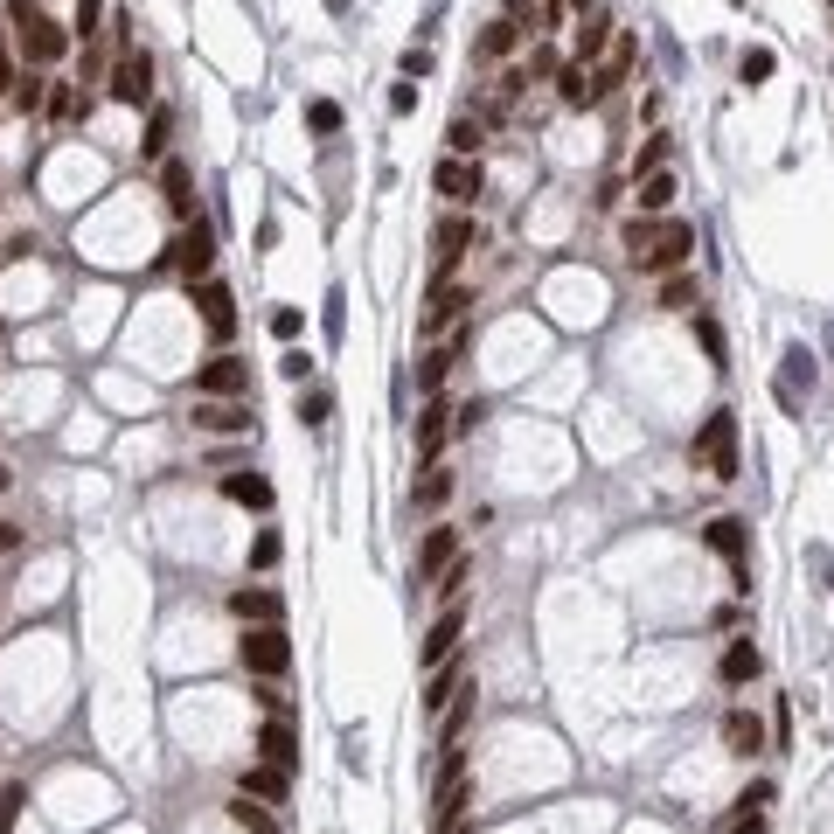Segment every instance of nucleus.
Segmentation results:
<instances>
[{
    "mask_svg": "<svg viewBox=\"0 0 834 834\" xmlns=\"http://www.w3.org/2000/svg\"><path fill=\"white\" fill-rule=\"evenodd\" d=\"M0 487H7V466H0Z\"/></svg>",
    "mask_w": 834,
    "mask_h": 834,
    "instance_id": "bf43d9fd",
    "label": "nucleus"
},
{
    "mask_svg": "<svg viewBox=\"0 0 834 834\" xmlns=\"http://www.w3.org/2000/svg\"><path fill=\"white\" fill-rule=\"evenodd\" d=\"M445 834H473V828H466V821H452V828H445Z\"/></svg>",
    "mask_w": 834,
    "mask_h": 834,
    "instance_id": "13d9d810",
    "label": "nucleus"
},
{
    "mask_svg": "<svg viewBox=\"0 0 834 834\" xmlns=\"http://www.w3.org/2000/svg\"><path fill=\"white\" fill-rule=\"evenodd\" d=\"M21 807H28V793H21V786H7V793H0V834H14Z\"/></svg>",
    "mask_w": 834,
    "mask_h": 834,
    "instance_id": "79ce46f5",
    "label": "nucleus"
},
{
    "mask_svg": "<svg viewBox=\"0 0 834 834\" xmlns=\"http://www.w3.org/2000/svg\"><path fill=\"white\" fill-rule=\"evenodd\" d=\"M452 556H459V529H431V536H424V550H417V584H431Z\"/></svg>",
    "mask_w": 834,
    "mask_h": 834,
    "instance_id": "aec40b11",
    "label": "nucleus"
},
{
    "mask_svg": "<svg viewBox=\"0 0 834 834\" xmlns=\"http://www.w3.org/2000/svg\"><path fill=\"white\" fill-rule=\"evenodd\" d=\"M98 14H105V0H77V7H70V35L91 42V35H98Z\"/></svg>",
    "mask_w": 834,
    "mask_h": 834,
    "instance_id": "c9c22d12",
    "label": "nucleus"
},
{
    "mask_svg": "<svg viewBox=\"0 0 834 834\" xmlns=\"http://www.w3.org/2000/svg\"><path fill=\"white\" fill-rule=\"evenodd\" d=\"M675 195H682V188H675V174H661V167H654V174H640V216L675 209Z\"/></svg>",
    "mask_w": 834,
    "mask_h": 834,
    "instance_id": "b1692460",
    "label": "nucleus"
},
{
    "mask_svg": "<svg viewBox=\"0 0 834 834\" xmlns=\"http://www.w3.org/2000/svg\"><path fill=\"white\" fill-rule=\"evenodd\" d=\"M452 355H459V341H452V348H431V355L417 362V390H438V383H445V369H452Z\"/></svg>",
    "mask_w": 834,
    "mask_h": 834,
    "instance_id": "72a5a7b5",
    "label": "nucleus"
},
{
    "mask_svg": "<svg viewBox=\"0 0 834 834\" xmlns=\"http://www.w3.org/2000/svg\"><path fill=\"white\" fill-rule=\"evenodd\" d=\"M515 49H522V21H508V14H501V21L480 35V56H487V63H501V56H515Z\"/></svg>",
    "mask_w": 834,
    "mask_h": 834,
    "instance_id": "a878e982",
    "label": "nucleus"
},
{
    "mask_svg": "<svg viewBox=\"0 0 834 834\" xmlns=\"http://www.w3.org/2000/svg\"><path fill=\"white\" fill-rule=\"evenodd\" d=\"M772 70H779V56H772V49H744V63H737V77H744V84H765Z\"/></svg>",
    "mask_w": 834,
    "mask_h": 834,
    "instance_id": "f704fd0d",
    "label": "nucleus"
},
{
    "mask_svg": "<svg viewBox=\"0 0 834 834\" xmlns=\"http://www.w3.org/2000/svg\"><path fill=\"white\" fill-rule=\"evenodd\" d=\"M306 126H313V133H341V105H334V98H313V105H306Z\"/></svg>",
    "mask_w": 834,
    "mask_h": 834,
    "instance_id": "e433bc0d",
    "label": "nucleus"
},
{
    "mask_svg": "<svg viewBox=\"0 0 834 834\" xmlns=\"http://www.w3.org/2000/svg\"><path fill=\"white\" fill-rule=\"evenodd\" d=\"M167 126H174L167 112H153V119H146V139H139V153H146V160H160V153H167Z\"/></svg>",
    "mask_w": 834,
    "mask_h": 834,
    "instance_id": "4c0bfd02",
    "label": "nucleus"
},
{
    "mask_svg": "<svg viewBox=\"0 0 834 834\" xmlns=\"http://www.w3.org/2000/svg\"><path fill=\"white\" fill-rule=\"evenodd\" d=\"M661 306H668V313H689L695 306V272H668L661 278Z\"/></svg>",
    "mask_w": 834,
    "mask_h": 834,
    "instance_id": "473e14b6",
    "label": "nucleus"
},
{
    "mask_svg": "<svg viewBox=\"0 0 834 834\" xmlns=\"http://www.w3.org/2000/svg\"><path fill=\"white\" fill-rule=\"evenodd\" d=\"M466 786H473V772H466V751H445V772H438V828L466 821Z\"/></svg>",
    "mask_w": 834,
    "mask_h": 834,
    "instance_id": "9d476101",
    "label": "nucleus"
},
{
    "mask_svg": "<svg viewBox=\"0 0 834 834\" xmlns=\"http://www.w3.org/2000/svg\"><path fill=\"white\" fill-rule=\"evenodd\" d=\"M70 112H77V91L56 84V91H49V119H70Z\"/></svg>",
    "mask_w": 834,
    "mask_h": 834,
    "instance_id": "09e8293b",
    "label": "nucleus"
},
{
    "mask_svg": "<svg viewBox=\"0 0 834 834\" xmlns=\"http://www.w3.org/2000/svg\"><path fill=\"white\" fill-rule=\"evenodd\" d=\"M278 556H285V543H278L272 529H265V536H258V543H251V563H258V570H272Z\"/></svg>",
    "mask_w": 834,
    "mask_h": 834,
    "instance_id": "a18cd8bd",
    "label": "nucleus"
},
{
    "mask_svg": "<svg viewBox=\"0 0 834 834\" xmlns=\"http://www.w3.org/2000/svg\"><path fill=\"white\" fill-rule=\"evenodd\" d=\"M758 668H765V654H758L751 640H730V647H723V661H716V675H723L730 689H744V682H758Z\"/></svg>",
    "mask_w": 834,
    "mask_h": 834,
    "instance_id": "a211bd4d",
    "label": "nucleus"
},
{
    "mask_svg": "<svg viewBox=\"0 0 834 834\" xmlns=\"http://www.w3.org/2000/svg\"><path fill=\"white\" fill-rule=\"evenodd\" d=\"M695 341L709 348V362H723V327L716 320H695Z\"/></svg>",
    "mask_w": 834,
    "mask_h": 834,
    "instance_id": "49530a36",
    "label": "nucleus"
},
{
    "mask_svg": "<svg viewBox=\"0 0 834 834\" xmlns=\"http://www.w3.org/2000/svg\"><path fill=\"white\" fill-rule=\"evenodd\" d=\"M723 744H730L737 758H751V751H765V723H758L751 709H730V716H723Z\"/></svg>",
    "mask_w": 834,
    "mask_h": 834,
    "instance_id": "412c9836",
    "label": "nucleus"
},
{
    "mask_svg": "<svg viewBox=\"0 0 834 834\" xmlns=\"http://www.w3.org/2000/svg\"><path fill=\"white\" fill-rule=\"evenodd\" d=\"M702 543L716 556H730V570H737V591H751V577H744V550H751V536H744V522L737 515H716L709 529H702Z\"/></svg>",
    "mask_w": 834,
    "mask_h": 834,
    "instance_id": "9b49d317",
    "label": "nucleus"
},
{
    "mask_svg": "<svg viewBox=\"0 0 834 834\" xmlns=\"http://www.w3.org/2000/svg\"><path fill=\"white\" fill-rule=\"evenodd\" d=\"M661 160H668V139H647V146L633 153V181H640V174H654Z\"/></svg>",
    "mask_w": 834,
    "mask_h": 834,
    "instance_id": "a19ab883",
    "label": "nucleus"
},
{
    "mask_svg": "<svg viewBox=\"0 0 834 834\" xmlns=\"http://www.w3.org/2000/svg\"><path fill=\"white\" fill-rule=\"evenodd\" d=\"M188 188H195V181H188V167H181V160H167V209H174V216H195V195H188Z\"/></svg>",
    "mask_w": 834,
    "mask_h": 834,
    "instance_id": "2f4dec72",
    "label": "nucleus"
},
{
    "mask_svg": "<svg viewBox=\"0 0 834 834\" xmlns=\"http://www.w3.org/2000/svg\"><path fill=\"white\" fill-rule=\"evenodd\" d=\"M459 640H466V605H445V612H438V626L417 640V668H445Z\"/></svg>",
    "mask_w": 834,
    "mask_h": 834,
    "instance_id": "6e6552de",
    "label": "nucleus"
},
{
    "mask_svg": "<svg viewBox=\"0 0 834 834\" xmlns=\"http://www.w3.org/2000/svg\"><path fill=\"white\" fill-rule=\"evenodd\" d=\"M737 7H744V0H737Z\"/></svg>",
    "mask_w": 834,
    "mask_h": 834,
    "instance_id": "052dcab7",
    "label": "nucleus"
},
{
    "mask_svg": "<svg viewBox=\"0 0 834 834\" xmlns=\"http://www.w3.org/2000/svg\"><path fill=\"white\" fill-rule=\"evenodd\" d=\"M230 821H237V834H285L265 807H251V793H237V800H230Z\"/></svg>",
    "mask_w": 834,
    "mask_h": 834,
    "instance_id": "c756f323",
    "label": "nucleus"
},
{
    "mask_svg": "<svg viewBox=\"0 0 834 834\" xmlns=\"http://www.w3.org/2000/svg\"><path fill=\"white\" fill-rule=\"evenodd\" d=\"M244 390H251V369L237 355H209L195 369V397H244Z\"/></svg>",
    "mask_w": 834,
    "mask_h": 834,
    "instance_id": "1a4fd4ad",
    "label": "nucleus"
},
{
    "mask_svg": "<svg viewBox=\"0 0 834 834\" xmlns=\"http://www.w3.org/2000/svg\"><path fill=\"white\" fill-rule=\"evenodd\" d=\"M563 7H577V14H591V7H598V0H563Z\"/></svg>",
    "mask_w": 834,
    "mask_h": 834,
    "instance_id": "4d7b16f0",
    "label": "nucleus"
},
{
    "mask_svg": "<svg viewBox=\"0 0 834 834\" xmlns=\"http://www.w3.org/2000/svg\"><path fill=\"white\" fill-rule=\"evenodd\" d=\"M431 70V49H404V77H424Z\"/></svg>",
    "mask_w": 834,
    "mask_h": 834,
    "instance_id": "603ef678",
    "label": "nucleus"
},
{
    "mask_svg": "<svg viewBox=\"0 0 834 834\" xmlns=\"http://www.w3.org/2000/svg\"><path fill=\"white\" fill-rule=\"evenodd\" d=\"M146 98H153V56L126 42L112 63V105H146Z\"/></svg>",
    "mask_w": 834,
    "mask_h": 834,
    "instance_id": "0eeeda50",
    "label": "nucleus"
},
{
    "mask_svg": "<svg viewBox=\"0 0 834 834\" xmlns=\"http://www.w3.org/2000/svg\"><path fill=\"white\" fill-rule=\"evenodd\" d=\"M258 758H265V765H278V772H292V765H299V744H292V723H285V716H272V723L258 730Z\"/></svg>",
    "mask_w": 834,
    "mask_h": 834,
    "instance_id": "6ab92c4d",
    "label": "nucleus"
},
{
    "mask_svg": "<svg viewBox=\"0 0 834 834\" xmlns=\"http://www.w3.org/2000/svg\"><path fill=\"white\" fill-rule=\"evenodd\" d=\"M230 612H237L244 626H278V619H285V598L265 591V584H244V591H230Z\"/></svg>",
    "mask_w": 834,
    "mask_h": 834,
    "instance_id": "ddd939ff",
    "label": "nucleus"
},
{
    "mask_svg": "<svg viewBox=\"0 0 834 834\" xmlns=\"http://www.w3.org/2000/svg\"><path fill=\"white\" fill-rule=\"evenodd\" d=\"M612 35H619V21H612V14H584V28H577V56H570V63H591Z\"/></svg>",
    "mask_w": 834,
    "mask_h": 834,
    "instance_id": "5701e85b",
    "label": "nucleus"
},
{
    "mask_svg": "<svg viewBox=\"0 0 834 834\" xmlns=\"http://www.w3.org/2000/svg\"><path fill=\"white\" fill-rule=\"evenodd\" d=\"M445 417H452L445 404H424V417H417V452H424V459H431V452L445 445V431H452Z\"/></svg>",
    "mask_w": 834,
    "mask_h": 834,
    "instance_id": "7c9ffc66",
    "label": "nucleus"
},
{
    "mask_svg": "<svg viewBox=\"0 0 834 834\" xmlns=\"http://www.w3.org/2000/svg\"><path fill=\"white\" fill-rule=\"evenodd\" d=\"M195 424L202 431H251V404H237V397H195Z\"/></svg>",
    "mask_w": 834,
    "mask_h": 834,
    "instance_id": "2eb2a0df",
    "label": "nucleus"
},
{
    "mask_svg": "<svg viewBox=\"0 0 834 834\" xmlns=\"http://www.w3.org/2000/svg\"><path fill=\"white\" fill-rule=\"evenodd\" d=\"M14 84H21V70H14V56L0 49V91H14Z\"/></svg>",
    "mask_w": 834,
    "mask_h": 834,
    "instance_id": "5fc2aeb1",
    "label": "nucleus"
},
{
    "mask_svg": "<svg viewBox=\"0 0 834 834\" xmlns=\"http://www.w3.org/2000/svg\"><path fill=\"white\" fill-rule=\"evenodd\" d=\"M14 105H21V112H35V105H49V91H42V77H21V84H14Z\"/></svg>",
    "mask_w": 834,
    "mask_h": 834,
    "instance_id": "c03bdc74",
    "label": "nucleus"
},
{
    "mask_svg": "<svg viewBox=\"0 0 834 834\" xmlns=\"http://www.w3.org/2000/svg\"><path fill=\"white\" fill-rule=\"evenodd\" d=\"M195 306H202V327H209V341H230L237 334V299H230V285H195Z\"/></svg>",
    "mask_w": 834,
    "mask_h": 834,
    "instance_id": "f8f14e48",
    "label": "nucleus"
},
{
    "mask_svg": "<svg viewBox=\"0 0 834 834\" xmlns=\"http://www.w3.org/2000/svg\"><path fill=\"white\" fill-rule=\"evenodd\" d=\"M237 661H244L251 675L278 682V675L292 668V647H285V633H278V626H244V640H237Z\"/></svg>",
    "mask_w": 834,
    "mask_h": 834,
    "instance_id": "7ed1b4c3",
    "label": "nucleus"
},
{
    "mask_svg": "<svg viewBox=\"0 0 834 834\" xmlns=\"http://www.w3.org/2000/svg\"><path fill=\"white\" fill-rule=\"evenodd\" d=\"M299 327H306V313H299V306H278V313H272V334H278V341H299Z\"/></svg>",
    "mask_w": 834,
    "mask_h": 834,
    "instance_id": "37998d69",
    "label": "nucleus"
},
{
    "mask_svg": "<svg viewBox=\"0 0 834 834\" xmlns=\"http://www.w3.org/2000/svg\"><path fill=\"white\" fill-rule=\"evenodd\" d=\"M723 834H765V814H758V807H744V814H737Z\"/></svg>",
    "mask_w": 834,
    "mask_h": 834,
    "instance_id": "3c124183",
    "label": "nucleus"
},
{
    "mask_svg": "<svg viewBox=\"0 0 834 834\" xmlns=\"http://www.w3.org/2000/svg\"><path fill=\"white\" fill-rule=\"evenodd\" d=\"M556 98H563L570 112H584V105H598V98H605V84H598V70H591V63H563V70H556Z\"/></svg>",
    "mask_w": 834,
    "mask_h": 834,
    "instance_id": "4468645a",
    "label": "nucleus"
},
{
    "mask_svg": "<svg viewBox=\"0 0 834 834\" xmlns=\"http://www.w3.org/2000/svg\"><path fill=\"white\" fill-rule=\"evenodd\" d=\"M285 786H292V772H278V765H265V758L244 765V793H251V800H285Z\"/></svg>",
    "mask_w": 834,
    "mask_h": 834,
    "instance_id": "4be33fe9",
    "label": "nucleus"
},
{
    "mask_svg": "<svg viewBox=\"0 0 834 834\" xmlns=\"http://www.w3.org/2000/svg\"><path fill=\"white\" fill-rule=\"evenodd\" d=\"M654 237H661V223H654V216H633V223H626V251H633V258H640Z\"/></svg>",
    "mask_w": 834,
    "mask_h": 834,
    "instance_id": "58836bf2",
    "label": "nucleus"
},
{
    "mask_svg": "<svg viewBox=\"0 0 834 834\" xmlns=\"http://www.w3.org/2000/svg\"><path fill=\"white\" fill-rule=\"evenodd\" d=\"M689 251H695V223H682V216H675V223H661V237H654V244H647V251H640V258H633V265H640V272H682V265H689Z\"/></svg>",
    "mask_w": 834,
    "mask_h": 834,
    "instance_id": "20e7f679",
    "label": "nucleus"
},
{
    "mask_svg": "<svg viewBox=\"0 0 834 834\" xmlns=\"http://www.w3.org/2000/svg\"><path fill=\"white\" fill-rule=\"evenodd\" d=\"M689 459L709 473V480H737V417H730V411H709V417H702Z\"/></svg>",
    "mask_w": 834,
    "mask_h": 834,
    "instance_id": "f257e3e1",
    "label": "nucleus"
},
{
    "mask_svg": "<svg viewBox=\"0 0 834 834\" xmlns=\"http://www.w3.org/2000/svg\"><path fill=\"white\" fill-rule=\"evenodd\" d=\"M480 417H487V404H480V397H473V404H459V411H452V431H459V438H466V431H473V424H480Z\"/></svg>",
    "mask_w": 834,
    "mask_h": 834,
    "instance_id": "de8ad7c7",
    "label": "nucleus"
},
{
    "mask_svg": "<svg viewBox=\"0 0 834 834\" xmlns=\"http://www.w3.org/2000/svg\"><path fill=\"white\" fill-rule=\"evenodd\" d=\"M411 501L424 508V515H438V508L452 501V473H445V466H424V480L411 487Z\"/></svg>",
    "mask_w": 834,
    "mask_h": 834,
    "instance_id": "393cba45",
    "label": "nucleus"
},
{
    "mask_svg": "<svg viewBox=\"0 0 834 834\" xmlns=\"http://www.w3.org/2000/svg\"><path fill=\"white\" fill-rule=\"evenodd\" d=\"M278 369H285V383H306V376H313V355H299V348H292Z\"/></svg>",
    "mask_w": 834,
    "mask_h": 834,
    "instance_id": "8fccbe9b",
    "label": "nucleus"
},
{
    "mask_svg": "<svg viewBox=\"0 0 834 834\" xmlns=\"http://www.w3.org/2000/svg\"><path fill=\"white\" fill-rule=\"evenodd\" d=\"M174 265H181V278L195 285V278H202V272H209V265H216V237H209V230L195 223V230H188V237L174 244Z\"/></svg>",
    "mask_w": 834,
    "mask_h": 834,
    "instance_id": "f3484780",
    "label": "nucleus"
},
{
    "mask_svg": "<svg viewBox=\"0 0 834 834\" xmlns=\"http://www.w3.org/2000/svg\"><path fill=\"white\" fill-rule=\"evenodd\" d=\"M466 251H480V223H473V216H445V223L431 230V265H438V285L452 278V265H459Z\"/></svg>",
    "mask_w": 834,
    "mask_h": 834,
    "instance_id": "423d86ee",
    "label": "nucleus"
},
{
    "mask_svg": "<svg viewBox=\"0 0 834 834\" xmlns=\"http://www.w3.org/2000/svg\"><path fill=\"white\" fill-rule=\"evenodd\" d=\"M466 584H473V556L459 550L452 563H445V570H438V584H431V591H438L445 605H459V591H466Z\"/></svg>",
    "mask_w": 834,
    "mask_h": 834,
    "instance_id": "c85d7f7f",
    "label": "nucleus"
},
{
    "mask_svg": "<svg viewBox=\"0 0 834 834\" xmlns=\"http://www.w3.org/2000/svg\"><path fill=\"white\" fill-rule=\"evenodd\" d=\"M390 112H417V84H397V91H390Z\"/></svg>",
    "mask_w": 834,
    "mask_h": 834,
    "instance_id": "864d4df0",
    "label": "nucleus"
},
{
    "mask_svg": "<svg viewBox=\"0 0 834 834\" xmlns=\"http://www.w3.org/2000/svg\"><path fill=\"white\" fill-rule=\"evenodd\" d=\"M466 306H473V292H466V285H452V278H445V285H438V292H431V306H424V320H417V334H438V327H452V320H459V313H466Z\"/></svg>",
    "mask_w": 834,
    "mask_h": 834,
    "instance_id": "dca6fc26",
    "label": "nucleus"
},
{
    "mask_svg": "<svg viewBox=\"0 0 834 834\" xmlns=\"http://www.w3.org/2000/svg\"><path fill=\"white\" fill-rule=\"evenodd\" d=\"M431 188H438L452 209H473V202H480V188H487V174H480V160H459V153H445V160L431 167Z\"/></svg>",
    "mask_w": 834,
    "mask_h": 834,
    "instance_id": "39448f33",
    "label": "nucleus"
},
{
    "mask_svg": "<svg viewBox=\"0 0 834 834\" xmlns=\"http://www.w3.org/2000/svg\"><path fill=\"white\" fill-rule=\"evenodd\" d=\"M14 14H21V49H28V63H42V70H49V63H63L70 35H63V28H56L35 0H14Z\"/></svg>",
    "mask_w": 834,
    "mask_h": 834,
    "instance_id": "f03ea898",
    "label": "nucleus"
},
{
    "mask_svg": "<svg viewBox=\"0 0 834 834\" xmlns=\"http://www.w3.org/2000/svg\"><path fill=\"white\" fill-rule=\"evenodd\" d=\"M223 494H230V501H244V508H272V480H258V473H230V480H223Z\"/></svg>",
    "mask_w": 834,
    "mask_h": 834,
    "instance_id": "cd10ccee",
    "label": "nucleus"
},
{
    "mask_svg": "<svg viewBox=\"0 0 834 834\" xmlns=\"http://www.w3.org/2000/svg\"><path fill=\"white\" fill-rule=\"evenodd\" d=\"M327 411H334L327 390H306V397H299V424H327Z\"/></svg>",
    "mask_w": 834,
    "mask_h": 834,
    "instance_id": "ea45409f",
    "label": "nucleus"
},
{
    "mask_svg": "<svg viewBox=\"0 0 834 834\" xmlns=\"http://www.w3.org/2000/svg\"><path fill=\"white\" fill-rule=\"evenodd\" d=\"M508 21H536V7L529 0H508Z\"/></svg>",
    "mask_w": 834,
    "mask_h": 834,
    "instance_id": "6e6d98bb",
    "label": "nucleus"
},
{
    "mask_svg": "<svg viewBox=\"0 0 834 834\" xmlns=\"http://www.w3.org/2000/svg\"><path fill=\"white\" fill-rule=\"evenodd\" d=\"M480 139H487V126H480V119H466V112H459V119H452V126H445V153H459V160H473V153H480Z\"/></svg>",
    "mask_w": 834,
    "mask_h": 834,
    "instance_id": "bb28decb",
    "label": "nucleus"
}]
</instances>
